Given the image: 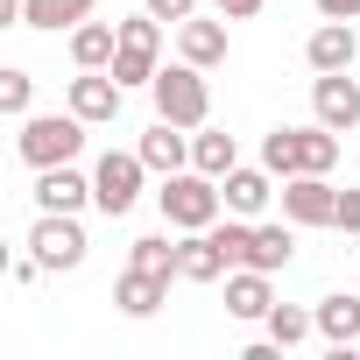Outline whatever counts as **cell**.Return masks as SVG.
Wrapping results in <instances>:
<instances>
[{"label":"cell","mask_w":360,"mask_h":360,"mask_svg":"<svg viewBox=\"0 0 360 360\" xmlns=\"http://www.w3.org/2000/svg\"><path fill=\"white\" fill-rule=\"evenodd\" d=\"M176 57L184 64H198V71H212V64H226V15H191V22H176Z\"/></svg>","instance_id":"2e32d148"},{"label":"cell","mask_w":360,"mask_h":360,"mask_svg":"<svg viewBox=\"0 0 360 360\" xmlns=\"http://www.w3.org/2000/svg\"><path fill=\"white\" fill-rule=\"evenodd\" d=\"M311 311H318V339H325L332 353L360 346V297H353V290H332V297H318Z\"/></svg>","instance_id":"d6986e66"},{"label":"cell","mask_w":360,"mask_h":360,"mask_svg":"<svg viewBox=\"0 0 360 360\" xmlns=\"http://www.w3.org/2000/svg\"><path fill=\"white\" fill-rule=\"evenodd\" d=\"M269 311H276V276L269 269H226V318L262 325Z\"/></svg>","instance_id":"8fae6325"},{"label":"cell","mask_w":360,"mask_h":360,"mask_svg":"<svg viewBox=\"0 0 360 360\" xmlns=\"http://www.w3.org/2000/svg\"><path fill=\"white\" fill-rule=\"evenodd\" d=\"M15 15H22V0H8V22H15Z\"/></svg>","instance_id":"4dcf8cb0"},{"label":"cell","mask_w":360,"mask_h":360,"mask_svg":"<svg viewBox=\"0 0 360 360\" xmlns=\"http://www.w3.org/2000/svg\"><path fill=\"white\" fill-rule=\"evenodd\" d=\"M148 99H155V120H176V127H191V134L212 120V85H205V71H198V64H184V57L155 71Z\"/></svg>","instance_id":"3957f363"},{"label":"cell","mask_w":360,"mask_h":360,"mask_svg":"<svg viewBox=\"0 0 360 360\" xmlns=\"http://www.w3.org/2000/svg\"><path fill=\"white\" fill-rule=\"evenodd\" d=\"M15 148H22V162L29 169H57V162H78L85 155V120L64 106V113H29L22 120V134H15Z\"/></svg>","instance_id":"277c9868"},{"label":"cell","mask_w":360,"mask_h":360,"mask_svg":"<svg viewBox=\"0 0 360 360\" xmlns=\"http://www.w3.org/2000/svg\"><path fill=\"white\" fill-rule=\"evenodd\" d=\"M29 106H36V78L15 64V71H0V113L8 120H29Z\"/></svg>","instance_id":"484cf974"},{"label":"cell","mask_w":360,"mask_h":360,"mask_svg":"<svg viewBox=\"0 0 360 360\" xmlns=\"http://www.w3.org/2000/svg\"><path fill=\"white\" fill-rule=\"evenodd\" d=\"M141 8H148L155 22H191V15H198V0H141Z\"/></svg>","instance_id":"4316f807"},{"label":"cell","mask_w":360,"mask_h":360,"mask_svg":"<svg viewBox=\"0 0 360 360\" xmlns=\"http://www.w3.org/2000/svg\"><path fill=\"white\" fill-rule=\"evenodd\" d=\"M120 106H127V85H120L113 71H78V78H71V113H78L85 127H113Z\"/></svg>","instance_id":"30bf717a"},{"label":"cell","mask_w":360,"mask_h":360,"mask_svg":"<svg viewBox=\"0 0 360 360\" xmlns=\"http://www.w3.org/2000/svg\"><path fill=\"white\" fill-rule=\"evenodd\" d=\"M283 219H297V226H332L339 219V184L325 169H304V176H283Z\"/></svg>","instance_id":"ba28073f"},{"label":"cell","mask_w":360,"mask_h":360,"mask_svg":"<svg viewBox=\"0 0 360 360\" xmlns=\"http://www.w3.org/2000/svg\"><path fill=\"white\" fill-rule=\"evenodd\" d=\"M262 332H269V346H304V339H318V311L311 304H276L269 318H262Z\"/></svg>","instance_id":"603a6c76"},{"label":"cell","mask_w":360,"mask_h":360,"mask_svg":"<svg viewBox=\"0 0 360 360\" xmlns=\"http://www.w3.org/2000/svg\"><path fill=\"white\" fill-rule=\"evenodd\" d=\"M219 191H226V212L262 219V212H269V198H276V169H269V162H262V169H248V162H240V169H226V176H219Z\"/></svg>","instance_id":"9a60e30c"},{"label":"cell","mask_w":360,"mask_h":360,"mask_svg":"<svg viewBox=\"0 0 360 360\" xmlns=\"http://www.w3.org/2000/svg\"><path fill=\"white\" fill-rule=\"evenodd\" d=\"M311 120H325L332 134L360 127V78L346 71H311Z\"/></svg>","instance_id":"9c48e42d"},{"label":"cell","mask_w":360,"mask_h":360,"mask_svg":"<svg viewBox=\"0 0 360 360\" xmlns=\"http://www.w3.org/2000/svg\"><path fill=\"white\" fill-rule=\"evenodd\" d=\"M191 169H205V176L240 169V141H233V134H219V127H198V134H191Z\"/></svg>","instance_id":"cb8c5ba5"},{"label":"cell","mask_w":360,"mask_h":360,"mask_svg":"<svg viewBox=\"0 0 360 360\" xmlns=\"http://www.w3.org/2000/svg\"><path fill=\"white\" fill-rule=\"evenodd\" d=\"M113 50H120V22H78L71 29V64L78 71H106Z\"/></svg>","instance_id":"7402d4cb"},{"label":"cell","mask_w":360,"mask_h":360,"mask_svg":"<svg viewBox=\"0 0 360 360\" xmlns=\"http://www.w3.org/2000/svg\"><path fill=\"white\" fill-rule=\"evenodd\" d=\"M353 57H360L353 22H318L311 43H304V64H311V71H353Z\"/></svg>","instance_id":"e0dca14e"},{"label":"cell","mask_w":360,"mask_h":360,"mask_svg":"<svg viewBox=\"0 0 360 360\" xmlns=\"http://www.w3.org/2000/svg\"><path fill=\"white\" fill-rule=\"evenodd\" d=\"M85 205H92V176L78 162L36 169V212H85Z\"/></svg>","instance_id":"7c38bea8"},{"label":"cell","mask_w":360,"mask_h":360,"mask_svg":"<svg viewBox=\"0 0 360 360\" xmlns=\"http://www.w3.org/2000/svg\"><path fill=\"white\" fill-rule=\"evenodd\" d=\"M176 255H184V240H169V233H141L127 262L148 269V276H162V283H176Z\"/></svg>","instance_id":"d4e9b609"},{"label":"cell","mask_w":360,"mask_h":360,"mask_svg":"<svg viewBox=\"0 0 360 360\" xmlns=\"http://www.w3.org/2000/svg\"><path fill=\"white\" fill-rule=\"evenodd\" d=\"M262 8H269V0H219V15H226V22H255Z\"/></svg>","instance_id":"f546056e"},{"label":"cell","mask_w":360,"mask_h":360,"mask_svg":"<svg viewBox=\"0 0 360 360\" xmlns=\"http://www.w3.org/2000/svg\"><path fill=\"white\" fill-rule=\"evenodd\" d=\"M141 176H148L141 148H106V155L92 162V205H99L106 219H127L134 198H141Z\"/></svg>","instance_id":"8992f818"},{"label":"cell","mask_w":360,"mask_h":360,"mask_svg":"<svg viewBox=\"0 0 360 360\" xmlns=\"http://www.w3.org/2000/svg\"><path fill=\"white\" fill-rule=\"evenodd\" d=\"M50 276H71L78 262H85V226H78V212H36V226H29V240H22Z\"/></svg>","instance_id":"52a82bcc"},{"label":"cell","mask_w":360,"mask_h":360,"mask_svg":"<svg viewBox=\"0 0 360 360\" xmlns=\"http://www.w3.org/2000/svg\"><path fill=\"white\" fill-rule=\"evenodd\" d=\"M226 269H233V255L219 248V233H212V226L184 233V255H176V283H226Z\"/></svg>","instance_id":"5bb4252c"},{"label":"cell","mask_w":360,"mask_h":360,"mask_svg":"<svg viewBox=\"0 0 360 360\" xmlns=\"http://www.w3.org/2000/svg\"><path fill=\"white\" fill-rule=\"evenodd\" d=\"M162 297H169V283H162V276H148V269H134V262L113 276V304H120V318H155V311H162Z\"/></svg>","instance_id":"ffe728a7"},{"label":"cell","mask_w":360,"mask_h":360,"mask_svg":"<svg viewBox=\"0 0 360 360\" xmlns=\"http://www.w3.org/2000/svg\"><path fill=\"white\" fill-rule=\"evenodd\" d=\"M297 262V219H255V240H248V262L240 269H290Z\"/></svg>","instance_id":"ac0fdd59"},{"label":"cell","mask_w":360,"mask_h":360,"mask_svg":"<svg viewBox=\"0 0 360 360\" xmlns=\"http://www.w3.org/2000/svg\"><path fill=\"white\" fill-rule=\"evenodd\" d=\"M262 162H269L276 176H304V169H325V176H332L339 134H332L325 120H311V127H269V134H262Z\"/></svg>","instance_id":"6da1fadb"},{"label":"cell","mask_w":360,"mask_h":360,"mask_svg":"<svg viewBox=\"0 0 360 360\" xmlns=\"http://www.w3.org/2000/svg\"><path fill=\"white\" fill-rule=\"evenodd\" d=\"M99 15V0H22V29H43V36H57V29H78V22H92Z\"/></svg>","instance_id":"44dd1931"},{"label":"cell","mask_w":360,"mask_h":360,"mask_svg":"<svg viewBox=\"0 0 360 360\" xmlns=\"http://www.w3.org/2000/svg\"><path fill=\"white\" fill-rule=\"evenodd\" d=\"M106 71H113L127 92H134V85H155V71H162V22H155L148 8L120 22V50H113Z\"/></svg>","instance_id":"5b68a950"},{"label":"cell","mask_w":360,"mask_h":360,"mask_svg":"<svg viewBox=\"0 0 360 360\" xmlns=\"http://www.w3.org/2000/svg\"><path fill=\"white\" fill-rule=\"evenodd\" d=\"M332 226L360 240V191H346V184H339V219H332Z\"/></svg>","instance_id":"83f0119b"},{"label":"cell","mask_w":360,"mask_h":360,"mask_svg":"<svg viewBox=\"0 0 360 360\" xmlns=\"http://www.w3.org/2000/svg\"><path fill=\"white\" fill-rule=\"evenodd\" d=\"M318 22H360V0H318Z\"/></svg>","instance_id":"f1b7e54d"},{"label":"cell","mask_w":360,"mask_h":360,"mask_svg":"<svg viewBox=\"0 0 360 360\" xmlns=\"http://www.w3.org/2000/svg\"><path fill=\"white\" fill-rule=\"evenodd\" d=\"M134 148H141L148 176H176V169H191V127H176V120H155Z\"/></svg>","instance_id":"4fadbf2b"},{"label":"cell","mask_w":360,"mask_h":360,"mask_svg":"<svg viewBox=\"0 0 360 360\" xmlns=\"http://www.w3.org/2000/svg\"><path fill=\"white\" fill-rule=\"evenodd\" d=\"M155 205H162V219L176 233H198V226H219L226 191H219V176H205V169H176V176H162Z\"/></svg>","instance_id":"7a4b0ae2"}]
</instances>
